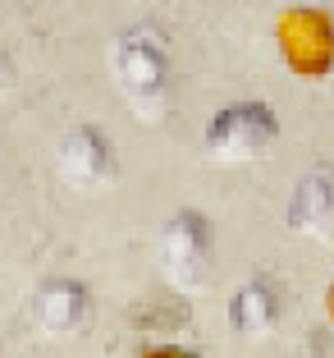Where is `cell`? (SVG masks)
<instances>
[{
    "mask_svg": "<svg viewBox=\"0 0 334 358\" xmlns=\"http://www.w3.org/2000/svg\"><path fill=\"white\" fill-rule=\"evenodd\" d=\"M110 74L124 101L133 106L142 120H160L169 106V46L160 42V32L133 28L124 32L110 51Z\"/></svg>",
    "mask_w": 334,
    "mask_h": 358,
    "instance_id": "6da1fadb",
    "label": "cell"
},
{
    "mask_svg": "<svg viewBox=\"0 0 334 358\" xmlns=\"http://www.w3.org/2000/svg\"><path fill=\"white\" fill-rule=\"evenodd\" d=\"M280 138V120L266 101H234L225 110H215L202 134V148L211 161L220 166H243V161H257L275 148Z\"/></svg>",
    "mask_w": 334,
    "mask_h": 358,
    "instance_id": "7a4b0ae2",
    "label": "cell"
},
{
    "mask_svg": "<svg viewBox=\"0 0 334 358\" xmlns=\"http://www.w3.org/2000/svg\"><path fill=\"white\" fill-rule=\"evenodd\" d=\"M211 253H215V234H211V221L202 211L183 207L174 211L165 225H160V239H156V262L165 285L174 289H197L211 271Z\"/></svg>",
    "mask_w": 334,
    "mask_h": 358,
    "instance_id": "3957f363",
    "label": "cell"
},
{
    "mask_svg": "<svg viewBox=\"0 0 334 358\" xmlns=\"http://www.w3.org/2000/svg\"><path fill=\"white\" fill-rule=\"evenodd\" d=\"M280 60L298 78H325L334 69V23L321 10H289L280 19Z\"/></svg>",
    "mask_w": 334,
    "mask_h": 358,
    "instance_id": "277c9868",
    "label": "cell"
},
{
    "mask_svg": "<svg viewBox=\"0 0 334 358\" xmlns=\"http://www.w3.org/2000/svg\"><path fill=\"white\" fill-rule=\"evenodd\" d=\"M115 148L96 124H73L55 143V175L78 193H96L105 184H115Z\"/></svg>",
    "mask_w": 334,
    "mask_h": 358,
    "instance_id": "5b68a950",
    "label": "cell"
},
{
    "mask_svg": "<svg viewBox=\"0 0 334 358\" xmlns=\"http://www.w3.org/2000/svg\"><path fill=\"white\" fill-rule=\"evenodd\" d=\"M87 308H92V294H87L83 280H69V275H55V280L37 285V294L28 303V322L37 336L60 340L73 336V331L87 322Z\"/></svg>",
    "mask_w": 334,
    "mask_h": 358,
    "instance_id": "8992f818",
    "label": "cell"
},
{
    "mask_svg": "<svg viewBox=\"0 0 334 358\" xmlns=\"http://www.w3.org/2000/svg\"><path fill=\"white\" fill-rule=\"evenodd\" d=\"M284 225L303 239H334V170H307L289 193Z\"/></svg>",
    "mask_w": 334,
    "mask_h": 358,
    "instance_id": "52a82bcc",
    "label": "cell"
},
{
    "mask_svg": "<svg viewBox=\"0 0 334 358\" xmlns=\"http://www.w3.org/2000/svg\"><path fill=\"white\" fill-rule=\"evenodd\" d=\"M280 313H284V294L266 275H252L229 299V327H234V336H243V340L271 336V331L280 327Z\"/></svg>",
    "mask_w": 334,
    "mask_h": 358,
    "instance_id": "ba28073f",
    "label": "cell"
},
{
    "mask_svg": "<svg viewBox=\"0 0 334 358\" xmlns=\"http://www.w3.org/2000/svg\"><path fill=\"white\" fill-rule=\"evenodd\" d=\"M142 358H197V354H188V349H146Z\"/></svg>",
    "mask_w": 334,
    "mask_h": 358,
    "instance_id": "9c48e42d",
    "label": "cell"
},
{
    "mask_svg": "<svg viewBox=\"0 0 334 358\" xmlns=\"http://www.w3.org/2000/svg\"><path fill=\"white\" fill-rule=\"evenodd\" d=\"M10 83V60H5V51H0V87Z\"/></svg>",
    "mask_w": 334,
    "mask_h": 358,
    "instance_id": "30bf717a",
    "label": "cell"
},
{
    "mask_svg": "<svg viewBox=\"0 0 334 358\" xmlns=\"http://www.w3.org/2000/svg\"><path fill=\"white\" fill-rule=\"evenodd\" d=\"M325 313H330V322H334V285H330V294H325Z\"/></svg>",
    "mask_w": 334,
    "mask_h": 358,
    "instance_id": "8fae6325",
    "label": "cell"
}]
</instances>
